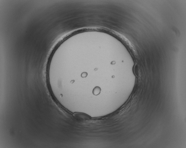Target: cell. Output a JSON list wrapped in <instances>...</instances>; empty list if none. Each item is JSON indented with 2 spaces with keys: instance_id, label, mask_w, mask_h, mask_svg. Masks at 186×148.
<instances>
[{
  "instance_id": "6da1fadb",
  "label": "cell",
  "mask_w": 186,
  "mask_h": 148,
  "mask_svg": "<svg viewBox=\"0 0 186 148\" xmlns=\"http://www.w3.org/2000/svg\"><path fill=\"white\" fill-rule=\"evenodd\" d=\"M73 115L80 121H88L91 119L89 115L84 113H76Z\"/></svg>"
},
{
  "instance_id": "7a4b0ae2",
  "label": "cell",
  "mask_w": 186,
  "mask_h": 148,
  "mask_svg": "<svg viewBox=\"0 0 186 148\" xmlns=\"http://www.w3.org/2000/svg\"><path fill=\"white\" fill-rule=\"evenodd\" d=\"M101 88L99 87L96 86L94 89L93 91V94L95 95H98L100 92Z\"/></svg>"
}]
</instances>
